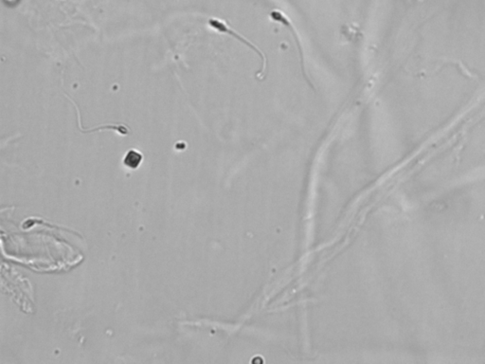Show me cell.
<instances>
[{
    "label": "cell",
    "mask_w": 485,
    "mask_h": 364,
    "mask_svg": "<svg viewBox=\"0 0 485 364\" xmlns=\"http://www.w3.org/2000/svg\"><path fill=\"white\" fill-rule=\"evenodd\" d=\"M142 161V155L137 150H129L124 157L123 163L126 167L130 169H137Z\"/></svg>",
    "instance_id": "obj_3"
},
{
    "label": "cell",
    "mask_w": 485,
    "mask_h": 364,
    "mask_svg": "<svg viewBox=\"0 0 485 364\" xmlns=\"http://www.w3.org/2000/svg\"><path fill=\"white\" fill-rule=\"evenodd\" d=\"M270 17L276 21V22H280L281 24H283V26L287 27L288 29H290V31L293 33V35L295 37L296 39V44H297V49H299V51H300V54H301V62H302V69L304 71V75H306L305 72H304V57H303V50H302V45H301V42H300V39L297 38V33L296 32V30L294 29V27L292 25V23H290L289 19L285 16V15H283L282 12L280 11H277V10H274L270 13Z\"/></svg>",
    "instance_id": "obj_2"
},
{
    "label": "cell",
    "mask_w": 485,
    "mask_h": 364,
    "mask_svg": "<svg viewBox=\"0 0 485 364\" xmlns=\"http://www.w3.org/2000/svg\"><path fill=\"white\" fill-rule=\"evenodd\" d=\"M209 25L212 29H216L219 32H223V33H227L231 37H234L236 38L238 41L242 42L243 44L246 45V47L250 48L252 51H255L261 58L262 62H263V66H262L261 72L258 74V77H262V75L264 74V71L266 69V66H267V58L265 56V54L262 52L261 50L259 48H257L255 45L250 42L249 40H247L246 37H243L242 34H240L239 32H237L236 30L232 29V27L227 24V23L222 21V20H219V19H216V18H211L209 20Z\"/></svg>",
    "instance_id": "obj_1"
}]
</instances>
